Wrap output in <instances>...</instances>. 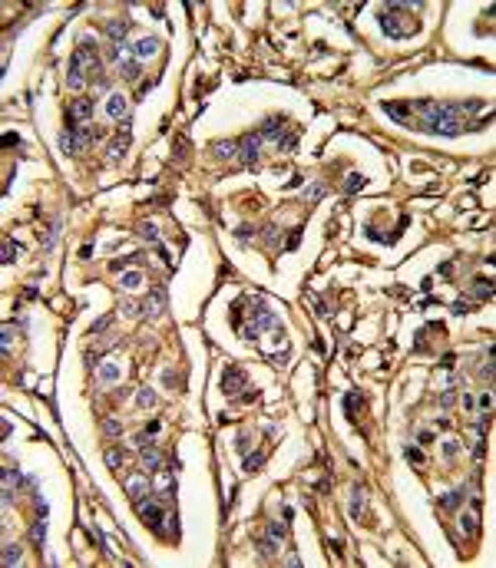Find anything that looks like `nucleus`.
Returning a JSON list of instances; mask_svg holds the SVG:
<instances>
[{
    "instance_id": "obj_42",
    "label": "nucleus",
    "mask_w": 496,
    "mask_h": 568,
    "mask_svg": "<svg viewBox=\"0 0 496 568\" xmlns=\"http://www.w3.org/2000/svg\"><path fill=\"white\" fill-rule=\"evenodd\" d=\"M113 377H116V367H113V363H110V367H103V373H100V380H103V383H110Z\"/></svg>"
},
{
    "instance_id": "obj_28",
    "label": "nucleus",
    "mask_w": 496,
    "mask_h": 568,
    "mask_svg": "<svg viewBox=\"0 0 496 568\" xmlns=\"http://www.w3.org/2000/svg\"><path fill=\"white\" fill-rule=\"evenodd\" d=\"M0 254H4V258H0V261H4V264H10V261H14L17 254H20V248H17L14 241H4V248H0Z\"/></svg>"
},
{
    "instance_id": "obj_14",
    "label": "nucleus",
    "mask_w": 496,
    "mask_h": 568,
    "mask_svg": "<svg viewBox=\"0 0 496 568\" xmlns=\"http://www.w3.org/2000/svg\"><path fill=\"white\" fill-rule=\"evenodd\" d=\"M93 129H86V126H73V139H76V152H83V149H86V146H89V142H93Z\"/></svg>"
},
{
    "instance_id": "obj_18",
    "label": "nucleus",
    "mask_w": 496,
    "mask_h": 568,
    "mask_svg": "<svg viewBox=\"0 0 496 568\" xmlns=\"http://www.w3.org/2000/svg\"><path fill=\"white\" fill-rule=\"evenodd\" d=\"M258 555H261V558H275V555H278V538H271V535H268V538H261V542H258Z\"/></svg>"
},
{
    "instance_id": "obj_7",
    "label": "nucleus",
    "mask_w": 496,
    "mask_h": 568,
    "mask_svg": "<svg viewBox=\"0 0 496 568\" xmlns=\"http://www.w3.org/2000/svg\"><path fill=\"white\" fill-rule=\"evenodd\" d=\"M460 525H463V532H466L470 538H476V535H480V499H473L470 512H466V515H460Z\"/></svg>"
},
{
    "instance_id": "obj_9",
    "label": "nucleus",
    "mask_w": 496,
    "mask_h": 568,
    "mask_svg": "<svg viewBox=\"0 0 496 568\" xmlns=\"http://www.w3.org/2000/svg\"><path fill=\"white\" fill-rule=\"evenodd\" d=\"M152 53H159V40L156 37H142V40H136V43H133V56L139 60V63H142V60H149Z\"/></svg>"
},
{
    "instance_id": "obj_37",
    "label": "nucleus",
    "mask_w": 496,
    "mask_h": 568,
    "mask_svg": "<svg viewBox=\"0 0 496 568\" xmlns=\"http://www.w3.org/2000/svg\"><path fill=\"white\" fill-rule=\"evenodd\" d=\"M110 324H113V314H106V317H103V321H96L93 327H89V334H103V331H106V327H110Z\"/></svg>"
},
{
    "instance_id": "obj_16",
    "label": "nucleus",
    "mask_w": 496,
    "mask_h": 568,
    "mask_svg": "<svg viewBox=\"0 0 496 568\" xmlns=\"http://www.w3.org/2000/svg\"><path fill=\"white\" fill-rule=\"evenodd\" d=\"M281 126H284V116L268 119V122H265V129H261V139H278V135H281Z\"/></svg>"
},
{
    "instance_id": "obj_26",
    "label": "nucleus",
    "mask_w": 496,
    "mask_h": 568,
    "mask_svg": "<svg viewBox=\"0 0 496 568\" xmlns=\"http://www.w3.org/2000/svg\"><path fill=\"white\" fill-rule=\"evenodd\" d=\"M212 149H215V156H219V159H232V156H235V142H215Z\"/></svg>"
},
{
    "instance_id": "obj_8",
    "label": "nucleus",
    "mask_w": 496,
    "mask_h": 568,
    "mask_svg": "<svg viewBox=\"0 0 496 568\" xmlns=\"http://www.w3.org/2000/svg\"><path fill=\"white\" fill-rule=\"evenodd\" d=\"M126 126H129V122H126ZM126 126H123V135H119V139L110 142V152H106L110 162H123V156H126V149H129V129Z\"/></svg>"
},
{
    "instance_id": "obj_46",
    "label": "nucleus",
    "mask_w": 496,
    "mask_h": 568,
    "mask_svg": "<svg viewBox=\"0 0 496 568\" xmlns=\"http://www.w3.org/2000/svg\"><path fill=\"white\" fill-rule=\"evenodd\" d=\"M489 406H493V396L483 393V396H480V410H483V413H489Z\"/></svg>"
},
{
    "instance_id": "obj_4",
    "label": "nucleus",
    "mask_w": 496,
    "mask_h": 568,
    "mask_svg": "<svg viewBox=\"0 0 496 568\" xmlns=\"http://www.w3.org/2000/svg\"><path fill=\"white\" fill-rule=\"evenodd\" d=\"M258 146H261V132H252L238 142V159H242L245 166H255L258 162Z\"/></svg>"
},
{
    "instance_id": "obj_20",
    "label": "nucleus",
    "mask_w": 496,
    "mask_h": 568,
    "mask_svg": "<svg viewBox=\"0 0 496 568\" xmlns=\"http://www.w3.org/2000/svg\"><path fill=\"white\" fill-rule=\"evenodd\" d=\"M106 109H110V116H116V119H126V99H123V96H110V103H106Z\"/></svg>"
},
{
    "instance_id": "obj_31",
    "label": "nucleus",
    "mask_w": 496,
    "mask_h": 568,
    "mask_svg": "<svg viewBox=\"0 0 496 568\" xmlns=\"http://www.w3.org/2000/svg\"><path fill=\"white\" fill-rule=\"evenodd\" d=\"M60 149H63V152H76V139H73V129H66V132L60 135Z\"/></svg>"
},
{
    "instance_id": "obj_38",
    "label": "nucleus",
    "mask_w": 496,
    "mask_h": 568,
    "mask_svg": "<svg viewBox=\"0 0 496 568\" xmlns=\"http://www.w3.org/2000/svg\"><path fill=\"white\" fill-rule=\"evenodd\" d=\"M136 403H139V406H152V403H156V396H152L149 390H139V396H136Z\"/></svg>"
},
{
    "instance_id": "obj_29",
    "label": "nucleus",
    "mask_w": 496,
    "mask_h": 568,
    "mask_svg": "<svg viewBox=\"0 0 496 568\" xmlns=\"http://www.w3.org/2000/svg\"><path fill=\"white\" fill-rule=\"evenodd\" d=\"M261 463H265V453H252V456H245V473H255Z\"/></svg>"
},
{
    "instance_id": "obj_24",
    "label": "nucleus",
    "mask_w": 496,
    "mask_h": 568,
    "mask_svg": "<svg viewBox=\"0 0 496 568\" xmlns=\"http://www.w3.org/2000/svg\"><path fill=\"white\" fill-rule=\"evenodd\" d=\"M139 235L146 238V241H152V245H159V228L152 225V221H142V225H139Z\"/></svg>"
},
{
    "instance_id": "obj_51",
    "label": "nucleus",
    "mask_w": 496,
    "mask_h": 568,
    "mask_svg": "<svg viewBox=\"0 0 496 568\" xmlns=\"http://www.w3.org/2000/svg\"><path fill=\"white\" fill-rule=\"evenodd\" d=\"M17 142H20V139H17L14 132H7V135H4V146H7V149H10V146H17Z\"/></svg>"
},
{
    "instance_id": "obj_44",
    "label": "nucleus",
    "mask_w": 496,
    "mask_h": 568,
    "mask_svg": "<svg viewBox=\"0 0 496 568\" xmlns=\"http://www.w3.org/2000/svg\"><path fill=\"white\" fill-rule=\"evenodd\" d=\"M407 459H410V463H424V453L414 450V446H407Z\"/></svg>"
},
{
    "instance_id": "obj_48",
    "label": "nucleus",
    "mask_w": 496,
    "mask_h": 568,
    "mask_svg": "<svg viewBox=\"0 0 496 568\" xmlns=\"http://www.w3.org/2000/svg\"><path fill=\"white\" fill-rule=\"evenodd\" d=\"M185 146H189L185 139H175V159H182V156H185Z\"/></svg>"
},
{
    "instance_id": "obj_41",
    "label": "nucleus",
    "mask_w": 496,
    "mask_h": 568,
    "mask_svg": "<svg viewBox=\"0 0 496 568\" xmlns=\"http://www.w3.org/2000/svg\"><path fill=\"white\" fill-rule=\"evenodd\" d=\"M252 235H255V228H252V225H242V228L235 231V238H238V241H245V238H252Z\"/></svg>"
},
{
    "instance_id": "obj_19",
    "label": "nucleus",
    "mask_w": 496,
    "mask_h": 568,
    "mask_svg": "<svg viewBox=\"0 0 496 568\" xmlns=\"http://www.w3.org/2000/svg\"><path fill=\"white\" fill-rule=\"evenodd\" d=\"M347 512L354 515V519H361V515H364V489L351 492V505H347Z\"/></svg>"
},
{
    "instance_id": "obj_45",
    "label": "nucleus",
    "mask_w": 496,
    "mask_h": 568,
    "mask_svg": "<svg viewBox=\"0 0 496 568\" xmlns=\"http://www.w3.org/2000/svg\"><path fill=\"white\" fill-rule=\"evenodd\" d=\"M483 377H493V350L486 354V363H483Z\"/></svg>"
},
{
    "instance_id": "obj_12",
    "label": "nucleus",
    "mask_w": 496,
    "mask_h": 568,
    "mask_svg": "<svg viewBox=\"0 0 496 568\" xmlns=\"http://www.w3.org/2000/svg\"><path fill=\"white\" fill-rule=\"evenodd\" d=\"M126 30H129V20H110V24H106V37H110L113 43H123Z\"/></svg>"
},
{
    "instance_id": "obj_21",
    "label": "nucleus",
    "mask_w": 496,
    "mask_h": 568,
    "mask_svg": "<svg viewBox=\"0 0 496 568\" xmlns=\"http://www.w3.org/2000/svg\"><path fill=\"white\" fill-rule=\"evenodd\" d=\"M361 403H364L361 393H347V396H344V410H347V416H351V419L361 413Z\"/></svg>"
},
{
    "instance_id": "obj_13",
    "label": "nucleus",
    "mask_w": 496,
    "mask_h": 568,
    "mask_svg": "<svg viewBox=\"0 0 496 568\" xmlns=\"http://www.w3.org/2000/svg\"><path fill=\"white\" fill-rule=\"evenodd\" d=\"M129 492H133L136 502H139V499H146V496H152V492H149V482L142 479V476H133V479H129Z\"/></svg>"
},
{
    "instance_id": "obj_36",
    "label": "nucleus",
    "mask_w": 496,
    "mask_h": 568,
    "mask_svg": "<svg viewBox=\"0 0 496 568\" xmlns=\"http://www.w3.org/2000/svg\"><path fill=\"white\" fill-rule=\"evenodd\" d=\"M261 238H265V245H278V238H281V235H278V228H275V225H268Z\"/></svg>"
},
{
    "instance_id": "obj_32",
    "label": "nucleus",
    "mask_w": 496,
    "mask_h": 568,
    "mask_svg": "<svg viewBox=\"0 0 496 568\" xmlns=\"http://www.w3.org/2000/svg\"><path fill=\"white\" fill-rule=\"evenodd\" d=\"M139 284H142V274H139V271H126V274H123V288H129V291H133V288H139Z\"/></svg>"
},
{
    "instance_id": "obj_2",
    "label": "nucleus",
    "mask_w": 496,
    "mask_h": 568,
    "mask_svg": "<svg viewBox=\"0 0 496 568\" xmlns=\"http://www.w3.org/2000/svg\"><path fill=\"white\" fill-rule=\"evenodd\" d=\"M377 24H380V30H384L387 37H394V40H404V37H410V33L417 30L414 17H410V10L404 7V4H387V7L377 14Z\"/></svg>"
},
{
    "instance_id": "obj_35",
    "label": "nucleus",
    "mask_w": 496,
    "mask_h": 568,
    "mask_svg": "<svg viewBox=\"0 0 496 568\" xmlns=\"http://www.w3.org/2000/svg\"><path fill=\"white\" fill-rule=\"evenodd\" d=\"M324 195V185H321V182H318V185H311V189H308V202H311V205H315V202H318V198H321Z\"/></svg>"
},
{
    "instance_id": "obj_22",
    "label": "nucleus",
    "mask_w": 496,
    "mask_h": 568,
    "mask_svg": "<svg viewBox=\"0 0 496 568\" xmlns=\"http://www.w3.org/2000/svg\"><path fill=\"white\" fill-rule=\"evenodd\" d=\"M172 492H175V482L165 473H159V496L156 499H172Z\"/></svg>"
},
{
    "instance_id": "obj_50",
    "label": "nucleus",
    "mask_w": 496,
    "mask_h": 568,
    "mask_svg": "<svg viewBox=\"0 0 496 568\" xmlns=\"http://www.w3.org/2000/svg\"><path fill=\"white\" fill-rule=\"evenodd\" d=\"M10 337H14V334H10V327H4V354L10 350Z\"/></svg>"
},
{
    "instance_id": "obj_11",
    "label": "nucleus",
    "mask_w": 496,
    "mask_h": 568,
    "mask_svg": "<svg viewBox=\"0 0 496 568\" xmlns=\"http://www.w3.org/2000/svg\"><path fill=\"white\" fill-rule=\"evenodd\" d=\"M142 311H146L149 317H159V314H162V311H165V291H162V288H156V291H152L149 298H146Z\"/></svg>"
},
{
    "instance_id": "obj_23",
    "label": "nucleus",
    "mask_w": 496,
    "mask_h": 568,
    "mask_svg": "<svg viewBox=\"0 0 496 568\" xmlns=\"http://www.w3.org/2000/svg\"><path fill=\"white\" fill-rule=\"evenodd\" d=\"M139 70H142V66H139V60H136V56H133V60H126V63H119L123 79H136V76H139Z\"/></svg>"
},
{
    "instance_id": "obj_47",
    "label": "nucleus",
    "mask_w": 496,
    "mask_h": 568,
    "mask_svg": "<svg viewBox=\"0 0 496 568\" xmlns=\"http://www.w3.org/2000/svg\"><path fill=\"white\" fill-rule=\"evenodd\" d=\"M453 314H470V304H466V301H457V304H453Z\"/></svg>"
},
{
    "instance_id": "obj_34",
    "label": "nucleus",
    "mask_w": 496,
    "mask_h": 568,
    "mask_svg": "<svg viewBox=\"0 0 496 568\" xmlns=\"http://www.w3.org/2000/svg\"><path fill=\"white\" fill-rule=\"evenodd\" d=\"M119 463H123V453H119V450H113V446H110V450H106V466H110V469H116Z\"/></svg>"
},
{
    "instance_id": "obj_43",
    "label": "nucleus",
    "mask_w": 496,
    "mask_h": 568,
    "mask_svg": "<svg viewBox=\"0 0 496 568\" xmlns=\"http://www.w3.org/2000/svg\"><path fill=\"white\" fill-rule=\"evenodd\" d=\"M30 535H33V542H37V545H43V522H37V525H33Z\"/></svg>"
},
{
    "instance_id": "obj_5",
    "label": "nucleus",
    "mask_w": 496,
    "mask_h": 568,
    "mask_svg": "<svg viewBox=\"0 0 496 568\" xmlns=\"http://www.w3.org/2000/svg\"><path fill=\"white\" fill-rule=\"evenodd\" d=\"M136 509H139V515H142V519H149V525H152V529H156V532H162V519H165V515H162V509H159V505L152 502V496L139 499V502H136Z\"/></svg>"
},
{
    "instance_id": "obj_25",
    "label": "nucleus",
    "mask_w": 496,
    "mask_h": 568,
    "mask_svg": "<svg viewBox=\"0 0 496 568\" xmlns=\"http://www.w3.org/2000/svg\"><path fill=\"white\" fill-rule=\"evenodd\" d=\"M159 463H162V456L146 446V450H142V466H146V469H159Z\"/></svg>"
},
{
    "instance_id": "obj_27",
    "label": "nucleus",
    "mask_w": 496,
    "mask_h": 568,
    "mask_svg": "<svg viewBox=\"0 0 496 568\" xmlns=\"http://www.w3.org/2000/svg\"><path fill=\"white\" fill-rule=\"evenodd\" d=\"M20 561V545H4V565H17Z\"/></svg>"
},
{
    "instance_id": "obj_40",
    "label": "nucleus",
    "mask_w": 496,
    "mask_h": 568,
    "mask_svg": "<svg viewBox=\"0 0 496 568\" xmlns=\"http://www.w3.org/2000/svg\"><path fill=\"white\" fill-rule=\"evenodd\" d=\"M361 185H364V175H351L344 189H347V192H357V189H361Z\"/></svg>"
},
{
    "instance_id": "obj_15",
    "label": "nucleus",
    "mask_w": 496,
    "mask_h": 568,
    "mask_svg": "<svg viewBox=\"0 0 496 568\" xmlns=\"http://www.w3.org/2000/svg\"><path fill=\"white\" fill-rule=\"evenodd\" d=\"M384 112H387V116H394L397 122H407V119H410V106L407 103H401V106H397V103H384Z\"/></svg>"
},
{
    "instance_id": "obj_6",
    "label": "nucleus",
    "mask_w": 496,
    "mask_h": 568,
    "mask_svg": "<svg viewBox=\"0 0 496 568\" xmlns=\"http://www.w3.org/2000/svg\"><path fill=\"white\" fill-rule=\"evenodd\" d=\"M245 383H248V380H245V373L238 370V367H225V373H222V390H225L229 396H235L238 390H245Z\"/></svg>"
},
{
    "instance_id": "obj_1",
    "label": "nucleus",
    "mask_w": 496,
    "mask_h": 568,
    "mask_svg": "<svg viewBox=\"0 0 496 568\" xmlns=\"http://www.w3.org/2000/svg\"><path fill=\"white\" fill-rule=\"evenodd\" d=\"M417 109L424 112L420 129H427V132H440V135H457L460 132V112H457V106H440V103H430V99H420Z\"/></svg>"
},
{
    "instance_id": "obj_30",
    "label": "nucleus",
    "mask_w": 496,
    "mask_h": 568,
    "mask_svg": "<svg viewBox=\"0 0 496 568\" xmlns=\"http://www.w3.org/2000/svg\"><path fill=\"white\" fill-rule=\"evenodd\" d=\"M460 502H463V492H447V496L440 499V505H443V509H457Z\"/></svg>"
},
{
    "instance_id": "obj_33",
    "label": "nucleus",
    "mask_w": 496,
    "mask_h": 568,
    "mask_svg": "<svg viewBox=\"0 0 496 568\" xmlns=\"http://www.w3.org/2000/svg\"><path fill=\"white\" fill-rule=\"evenodd\" d=\"M268 535H271V538H278V542H281V538L288 535V529H284V522H268Z\"/></svg>"
},
{
    "instance_id": "obj_39",
    "label": "nucleus",
    "mask_w": 496,
    "mask_h": 568,
    "mask_svg": "<svg viewBox=\"0 0 496 568\" xmlns=\"http://www.w3.org/2000/svg\"><path fill=\"white\" fill-rule=\"evenodd\" d=\"M103 430H106L110 436H119V430H123V426H119L116 419H103Z\"/></svg>"
},
{
    "instance_id": "obj_49",
    "label": "nucleus",
    "mask_w": 496,
    "mask_h": 568,
    "mask_svg": "<svg viewBox=\"0 0 496 568\" xmlns=\"http://www.w3.org/2000/svg\"><path fill=\"white\" fill-rule=\"evenodd\" d=\"M123 311H126V314H129V317H136V314H139V311H142V308H136L133 301H126V304H123Z\"/></svg>"
},
{
    "instance_id": "obj_3",
    "label": "nucleus",
    "mask_w": 496,
    "mask_h": 568,
    "mask_svg": "<svg viewBox=\"0 0 496 568\" xmlns=\"http://www.w3.org/2000/svg\"><path fill=\"white\" fill-rule=\"evenodd\" d=\"M86 53H83V50H76V53H73V60H70V76H66V86H70V89H79V86H83V83H86Z\"/></svg>"
},
{
    "instance_id": "obj_17",
    "label": "nucleus",
    "mask_w": 496,
    "mask_h": 568,
    "mask_svg": "<svg viewBox=\"0 0 496 568\" xmlns=\"http://www.w3.org/2000/svg\"><path fill=\"white\" fill-rule=\"evenodd\" d=\"M473 294H476V298H493V281H489V277H476V281H473Z\"/></svg>"
},
{
    "instance_id": "obj_52",
    "label": "nucleus",
    "mask_w": 496,
    "mask_h": 568,
    "mask_svg": "<svg viewBox=\"0 0 496 568\" xmlns=\"http://www.w3.org/2000/svg\"><path fill=\"white\" fill-rule=\"evenodd\" d=\"M301 241V231H291V238H288V248H294Z\"/></svg>"
},
{
    "instance_id": "obj_10",
    "label": "nucleus",
    "mask_w": 496,
    "mask_h": 568,
    "mask_svg": "<svg viewBox=\"0 0 496 568\" xmlns=\"http://www.w3.org/2000/svg\"><path fill=\"white\" fill-rule=\"evenodd\" d=\"M89 116H93V99H76V103L70 106V112H66V119H70L73 126H76V122H83V119H89ZM73 126H70V129H73Z\"/></svg>"
}]
</instances>
